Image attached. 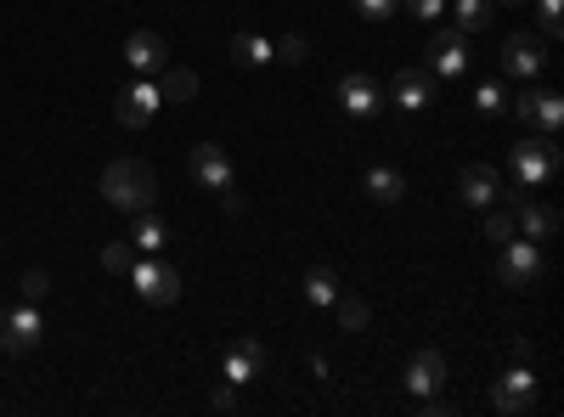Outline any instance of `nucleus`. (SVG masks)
I'll return each instance as SVG.
<instances>
[{
  "mask_svg": "<svg viewBox=\"0 0 564 417\" xmlns=\"http://www.w3.org/2000/svg\"><path fill=\"white\" fill-rule=\"evenodd\" d=\"M260 373H265V350H260L254 339H231L226 355H220V378H226L231 389H243V384H254Z\"/></svg>",
  "mask_w": 564,
  "mask_h": 417,
  "instance_id": "obj_14",
  "label": "nucleus"
},
{
  "mask_svg": "<svg viewBox=\"0 0 564 417\" xmlns=\"http://www.w3.org/2000/svg\"><path fill=\"white\" fill-rule=\"evenodd\" d=\"M159 97H164V102H193V97H198V74L181 68V63H170V68L159 74Z\"/></svg>",
  "mask_w": 564,
  "mask_h": 417,
  "instance_id": "obj_21",
  "label": "nucleus"
},
{
  "mask_svg": "<svg viewBox=\"0 0 564 417\" xmlns=\"http://www.w3.org/2000/svg\"><path fill=\"white\" fill-rule=\"evenodd\" d=\"M130 265H135V249H130V238H124V243H108V249H102V271L124 276Z\"/></svg>",
  "mask_w": 564,
  "mask_h": 417,
  "instance_id": "obj_31",
  "label": "nucleus"
},
{
  "mask_svg": "<svg viewBox=\"0 0 564 417\" xmlns=\"http://www.w3.org/2000/svg\"><path fill=\"white\" fill-rule=\"evenodd\" d=\"M159 108H164L159 79H135L130 90H119V124H124V130H148Z\"/></svg>",
  "mask_w": 564,
  "mask_h": 417,
  "instance_id": "obj_15",
  "label": "nucleus"
},
{
  "mask_svg": "<svg viewBox=\"0 0 564 417\" xmlns=\"http://www.w3.org/2000/svg\"><path fill=\"white\" fill-rule=\"evenodd\" d=\"M435 97V74L430 68H395V79L384 85V102H395L401 113H423Z\"/></svg>",
  "mask_w": 564,
  "mask_h": 417,
  "instance_id": "obj_12",
  "label": "nucleus"
},
{
  "mask_svg": "<svg viewBox=\"0 0 564 417\" xmlns=\"http://www.w3.org/2000/svg\"><path fill=\"white\" fill-rule=\"evenodd\" d=\"M231 63L238 68H265L271 63V40L265 34H231Z\"/></svg>",
  "mask_w": 564,
  "mask_h": 417,
  "instance_id": "obj_22",
  "label": "nucleus"
},
{
  "mask_svg": "<svg viewBox=\"0 0 564 417\" xmlns=\"http://www.w3.org/2000/svg\"><path fill=\"white\" fill-rule=\"evenodd\" d=\"M164 243H170V226H164L153 209H141L135 226H130V249H135V254H164Z\"/></svg>",
  "mask_w": 564,
  "mask_h": 417,
  "instance_id": "obj_19",
  "label": "nucleus"
},
{
  "mask_svg": "<svg viewBox=\"0 0 564 417\" xmlns=\"http://www.w3.org/2000/svg\"><path fill=\"white\" fill-rule=\"evenodd\" d=\"M457 198L468 204V209H491L502 193H497V175L486 169V164H463V175H457Z\"/></svg>",
  "mask_w": 564,
  "mask_h": 417,
  "instance_id": "obj_17",
  "label": "nucleus"
},
{
  "mask_svg": "<svg viewBox=\"0 0 564 417\" xmlns=\"http://www.w3.org/2000/svg\"><path fill=\"white\" fill-rule=\"evenodd\" d=\"M350 7H356L367 23H384V18H395V7H401V0H350Z\"/></svg>",
  "mask_w": 564,
  "mask_h": 417,
  "instance_id": "obj_33",
  "label": "nucleus"
},
{
  "mask_svg": "<svg viewBox=\"0 0 564 417\" xmlns=\"http://www.w3.org/2000/svg\"><path fill=\"white\" fill-rule=\"evenodd\" d=\"M475 108H480L486 119H491V113H508V90H502L497 79H480V85H475Z\"/></svg>",
  "mask_w": 564,
  "mask_h": 417,
  "instance_id": "obj_27",
  "label": "nucleus"
},
{
  "mask_svg": "<svg viewBox=\"0 0 564 417\" xmlns=\"http://www.w3.org/2000/svg\"><path fill=\"white\" fill-rule=\"evenodd\" d=\"M542 271H547V260H542V243H531V238H508V243H497V283L502 288H536L542 283Z\"/></svg>",
  "mask_w": 564,
  "mask_h": 417,
  "instance_id": "obj_2",
  "label": "nucleus"
},
{
  "mask_svg": "<svg viewBox=\"0 0 564 417\" xmlns=\"http://www.w3.org/2000/svg\"><path fill=\"white\" fill-rule=\"evenodd\" d=\"M153 198H159V169L148 158H113L102 169V204L141 215V209H153Z\"/></svg>",
  "mask_w": 564,
  "mask_h": 417,
  "instance_id": "obj_1",
  "label": "nucleus"
},
{
  "mask_svg": "<svg viewBox=\"0 0 564 417\" xmlns=\"http://www.w3.org/2000/svg\"><path fill=\"white\" fill-rule=\"evenodd\" d=\"M367 198H372V204H401V198H406V180H401V169H390V164H372V169H367Z\"/></svg>",
  "mask_w": 564,
  "mask_h": 417,
  "instance_id": "obj_20",
  "label": "nucleus"
},
{
  "mask_svg": "<svg viewBox=\"0 0 564 417\" xmlns=\"http://www.w3.org/2000/svg\"><path fill=\"white\" fill-rule=\"evenodd\" d=\"M441 384H446V361H441V350H417V355L406 361V389L423 400V395H441Z\"/></svg>",
  "mask_w": 564,
  "mask_h": 417,
  "instance_id": "obj_16",
  "label": "nucleus"
},
{
  "mask_svg": "<svg viewBox=\"0 0 564 417\" xmlns=\"http://www.w3.org/2000/svg\"><path fill=\"white\" fill-rule=\"evenodd\" d=\"M327 310H334V316H339V328H345V333H367V321H372V310H367V299H361V294H345V288H339V299H334V305H327Z\"/></svg>",
  "mask_w": 564,
  "mask_h": 417,
  "instance_id": "obj_23",
  "label": "nucleus"
},
{
  "mask_svg": "<svg viewBox=\"0 0 564 417\" xmlns=\"http://www.w3.org/2000/svg\"><path fill=\"white\" fill-rule=\"evenodd\" d=\"M508 108L520 113L525 130H542V135H553V130L564 124V97H558V90H520Z\"/></svg>",
  "mask_w": 564,
  "mask_h": 417,
  "instance_id": "obj_9",
  "label": "nucleus"
},
{
  "mask_svg": "<svg viewBox=\"0 0 564 417\" xmlns=\"http://www.w3.org/2000/svg\"><path fill=\"white\" fill-rule=\"evenodd\" d=\"M401 7H406L412 18H423V23H441V18H446V7H452V0H401Z\"/></svg>",
  "mask_w": 564,
  "mask_h": 417,
  "instance_id": "obj_32",
  "label": "nucleus"
},
{
  "mask_svg": "<svg viewBox=\"0 0 564 417\" xmlns=\"http://www.w3.org/2000/svg\"><path fill=\"white\" fill-rule=\"evenodd\" d=\"M124 276H130V288L148 299V305H175L181 299V271L164 265L159 254H135V265Z\"/></svg>",
  "mask_w": 564,
  "mask_h": 417,
  "instance_id": "obj_4",
  "label": "nucleus"
},
{
  "mask_svg": "<svg viewBox=\"0 0 564 417\" xmlns=\"http://www.w3.org/2000/svg\"><path fill=\"white\" fill-rule=\"evenodd\" d=\"M339 108H345L350 119H372V113H384L390 102H384V85L372 79L367 68H350V74L339 79Z\"/></svg>",
  "mask_w": 564,
  "mask_h": 417,
  "instance_id": "obj_6",
  "label": "nucleus"
},
{
  "mask_svg": "<svg viewBox=\"0 0 564 417\" xmlns=\"http://www.w3.org/2000/svg\"><path fill=\"white\" fill-rule=\"evenodd\" d=\"M502 68H508L513 79H536V74L547 68V40H531V29L508 34V40H502Z\"/></svg>",
  "mask_w": 564,
  "mask_h": 417,
  "instance_id": "obj_13",
  "label": "nucleus"
},
{
  "mask_svg": "<svg viewBox=\"0 0 564 417\" xmlns=\"http://www.w3.org/2000/svg\"><path fill=\"white\" fill-rule=\"evenodd\" d=\"M305 299L322 305V310L339 299V276H334V265H311V271H305Z\"/></svg>",
  "mask_w": 564,
  "mask_h": 417,
  "instance_id": "obj_24",
  "label": "nucleus"
},
{
  "mask_svg": "<svg viewBox=\"0 0 564 417\" xmlns=\"http://www.w3.org/2000/svg\"><path fill=\"white\" fill-rule=\"evenodd\" d=\"M209 406H215V411H238V389H231V384H220V389L209 395Z\"/></svg>",
  "mask_w": 564,
  "mask_h": 417,
  "instance_id": "obj_34",
  "label": "nucleus"
},
{
  "mask_svg": "<svg viewBox=\"0 0 564 417\" xmlns=\"http://www.w3.org/2000/svg\"><path fill=\"white\" fill-rule=\"evenodd\" d=\"M513 226H520L531 243H547L553 231H558V209L542 204V198H520V215H513Z\"/></svg>",
  "mask_w": 564,
  "mask_h": 417,
  "instance_id": "obj_18",
  "label": "nucleus"
},
{
  "mask_svg": "<svg viewBox=\"0 0 564 417\" xmlns=\"http://www.w3.org/2000/svg\"><path fill=\"white\" fill-rule=\"evenodd\" d=\"M446 12H457V29L463 34H480L491 23V12H497V0H452Z\"/></svg>",
  "mask_w": 564,
  "mask_h": 417,
  "instance_id": "obj_25",
  "label": "nucleus"
},
{
  "mask_svg": "<svg viewBox=\"0 0 564 417\" xmlns=\"http://www.w3.org/2000/svg\"><path fill=\"white\" fill-rule=\"evenodd\" d=\"M18 294H23L29 305H40L45 294H52V271H40V265H34V271H23V283H18Z\"/></svg>",
  "mask_w": 564,
  "mask_h": 417,
  "instance_id": "obj_30",
  "label": "nucleus"
},
{
  "mask_svg": "<svg viewBox=\"0 0 564 417\" xmlns=\"http://www.w3.org/2000/svg\"><path fill=\"white\" fill-rule=\"evenodd\" d=\"M423 63H430V74H441V79L468 74V34L457 23H441L430 34V45H423Z\"/></svg>",
  "mask_w": 564,
  "mask_h": 417,
  "instance_id": "obj_5",
  "label": "nucleus"
},
{
  "mask_svg": "<svg viewBox=\"0 0 564 417\" xmlns=\"http://www.w3.org/2000/svg\"><path fill=\"white\" fill-rule=\"evenodd\" d=\"M40 310L23 299V305H12L7 316H0V355H29L34 344H40Z\"/></svg>",
  "mask_w": 564,
  "mask_h": 417,
  "instance_id": "obj_10",
  "label": "nucleus"
},
{
  "mask_svg": "<svg viewBox=\"0 0 564 417\" xmlns=\"http://www.w3.org/2000/svg\"><path fill=\"white\" fill-rule=\"evenodd\" d=\"M536 29H542V40L564 34V0H536Z\"/></svg>",
  "mask_w": 564,
  "mask_h": 417,
  "instance_id": "obj_28",
  "label": "nucleus"
},
{
  "mask_svg": "<svg viewBox=\"0 0 564 417\" xmlns=\"http://www.w3.org/2000/svg\"><path fill=\"white\" fill-rule=\"evenodd\" d=\"M124 63L135 68V79H159V74L170 68V40L153 34V29H135V34L124 40Z\"/></svg>",
  "mask_w": 564,
  "mask_h": 417,
  "instance_id": "obj_11",
  "label": "nucleus"
},
{
  "mask_svg": "<svg viewBox=\"0 0 564 417\" xmlns=\"http://www.w3.org/2000/svg\"><path fill=\"white\" fill-rule=\"evenodd\" d=\"M513 231H520V226H513V215L491 204V209H486V243H508Z\"/></svg>",
  "mask_w": 564,
  "mask_h": 417,
  "instance_id": "obj_29",
  "label": "nucleus"
},
{
  "mask_svg": "<svg viewBox=\"0 0 564 417\" xmlns=\"http://www.w3.org/2000/svg\"><path fill=\"white\" fill-rule=\"evenodd\" d=\"M497 7H531V0H497Z\"/></svg>",
  "mask_w": 564,
  "mask_h": 417,
  "instance_id": "obj_36",
  "label": "nucleus"
},
{
  "mask_svg": "<svg viewBox=\"0 0 564 417\" xmlns=\"http://www.w3.org/2000/svg\"><path fill=\"white\" fill-rule=\"evenodd\" d=\"M186 169H193V180L204 193H226V187H238V175H231V158H226V147H215V142H198L193 153H186Z\"/></svg>",
  "mask_w": 564,
  "mask_h": 417,
  "instance_id": "obj_8",
  "label": "nucleus"
},
{
  "mask_svg": "<svg viewBox=\"0 0 564 417\" xmlns=\"http://www.w3.org/2000/svg\"><path fill=\"white\" fill-rule=\"evenodd\" d=\"M311 57V40L305 34H282V40H271V63H305Z\"/></svg>",
  "mask_w": 564,
  "mask_h": 417,
  "instance_id": "obj_26",
  "label": "nucleus"
},
{
  "mask_svg": "<svg viewBox=\"0 0 564 417\" xmlns=\"http://www.w3.org/2000/svg\"><path fill=\"white\" fill-rule=\"evenodd\" d=\"M220 204H226V215H243V209H249V198H243L238 187H226V193H220Z\"/></svg>",
  "mask_w": 564,
  "mask_h": 417,
  "instance_id": "obj_35",
  "label": "nucleus"
},
{
  "mask_svg": "<svg viewBox=\"0 0 564 417\" xmlns=\"http://www.w3.org/2000/svg\"><path fill=\"white\" fill-rule=\"evenodd\" d=\"M491 406H497L502 417H520V411L536 406V378H531V366H525V361H513L508 373L491 384Z\"/></svg>",
  "mask_w": 564,
  "mask_h": 417,
  "instance_id": "obj_7",
  "label": "nucleus"
},
{
  "mask_svg": "<svg viewBox=\"0 0 564 417\" xmlns=\"http://www.w3.org/2000/svg\"><path fill=\"white\" fill-rule=\"evenodd\" d=\"M508 164H513V180H520V193L547 187V180L558 175V147H553V135H525V142H513Z\"/></svg>",
  "mask_w": 564,
  "mask_h": 417,
  "instance_id": "obj_3",
  "label": "nucleus"
}]
</instances>
